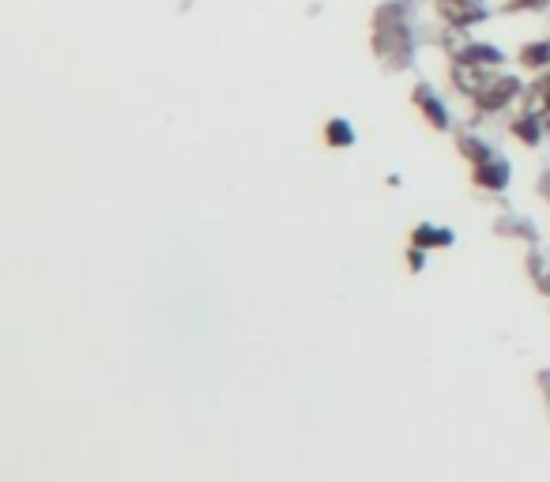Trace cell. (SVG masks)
<instances>
[{
    "mask_svg": "<svg viewBox=\"0 0 550 482\" xmlns=\"http://www.w3.org/2000/svg\"><path fill=\"white\" fill-rule=\"evenodd\" d=\"M373 54L381 64H388L392 72H404L415 57V38L408 19H392V23H373Z\"/></svg>",
    "mask_w": 550,
    "mask_h": 482,
    "instance_id": "6da1fadb",
    "label": "cell"
},
{
    "mask_svg": "<svg viewBox=\"0 0 550 482\" xmlns=\"http://www.w3.org/2000/svg\"><path fill=\"white\" fill-rule=\"evenodd\" d=\"M524 94V84L516 80V75H494V80L471 98L475 110L479 113H497V110H506L509 103H516V98Z\"/></svg>",
    "mask_w": 550,
    "mask_h": 482,
    "instance_id": "7a4b0ae2",
    "label": "cell"
},
{
    "mask_svg": "<svg viewBox=\"0 0 550 482\" xmlns=\"http://www.w3.org/2000/svg\"><path fill=\"white\" fill-rule=\"evenodd\" d=\"M437 12L453 31H467V27H475V23L486 19V8L479 5V0H471V5H464V0H437Z\"/></svg>",
    "mask_w": 550,
    "mask_h": 482,
    "instance_id": "3957f363",
    "label": "cell"
},
{
    "mask_svg": "<svg viewBox=\"0 0 550 482\" xmlns=\"http://www.w3.org/2000/svg\"><path fill=\"white\" fill-rule=\"evenodd\" d=\"M448 75H453V87L460 91V94H467V98H475L479 94L490 80H494V68H483V64H460V61H453V68H448Z\"/></svg>",
    "mask_w": 550,
    "mask_h": 482,
    "instance_id": "277c9868",
    "label": "cell"
},
{
    "mask_svg": "<svg viewBox=\"0 0 550 482\" xmlns=\"http://www.w3.org/2000/svg\"><path fill=\"white\" fill-rule=\"evenodd\" d=\"M411 103H415V110L427 117L437 133H445L448 129V110H445V103L437 98V91L430 87V84H418L415 91H411Z\"/></svg>",
    "mask_w": 550,
    "mask_h": 482,
    "instance_id": "5b68a950",
    "label": "cell"
},
{
    "mask_svg": "<svg viewBox=\"0 0 550 482\" xmlns=\"http://www.w3.org/2000/svg\"><path fill=\"white\" fill-rule=\"evenodd\" d=\"M453 61L460 64H483V68H502L506 64V54L490 42H460L453 49Z\"/></svg>",
    "mask_w": 550,
    "mask_h": 482,
    "instance_id": "8992f818",
    "label": "cell"
},
{
    "mask_svg": "<svg viewBox=\"0 0 550 482\" xmlns=\"http://www.w3.org/2000/svg\"><path fill=\"white\" fill-rule=\"evenodd\" d=\"M471 182L479 185V189H486V192H502V189L509 185V162L494 155L490 162H479V166H475Z\"/></svg>",
    "mask_w": 550,
    "mask_h": 482,
    "instance_id": "52a82bcc",
    "label": "cell"
},
{
    "mask_svg": "<svg viewBox=\"0 0 550 482\" xmlns=\"http://www.w3.org/2000/svg\"><path fill=\"white\" fill-rule=\"evenodd\" d=\"M509 133H513L524 147H539V143H543V117H535V113H520V117L509 124Z\"/></svg>",
    "mask_w": 550,
    "mask_h": 482,
    "instance_id": "ba28073f",
    "label": "cell"
},
{
    "mask_svg": "<svg viewBox=\"0 0 550 482\" xmlns=\"http://www.w3.org/2000/svg\"><path fill=\"white\" fill-rule=\"evenodd\" d=\"M516 61H520V68H528V72H546L550 68V42H528V45H520V54H516Z\"/></svg>",
    "mask_w": 550,
    "mask_h": 482,
    "instance_id": "9c48e42d",
    "label": "cell"
},
{
    "mask_svg": "<svg viewBox=\"0 0 550 482\" xmlns=\"http://www.w3.org/2000/svg\"><path fill=\"white\" fill-rule=\"evenodd\" d=\"M411 245L415 249H441V245H453V231H441V226L422 222L411 231Z\"/></svg>",
    "mask_w": 550,
    "mask_h": 482,
    "instance_id": "30bf717a",
    "label": "cell"
},
{
    "mask_svg": "<svg viewBox=\"0 0 550 482\" xmlns=\"http://www.w3.org/2000/svg\"><path fill=\"white\" fill-rule=\"evenodd\" d=\"M457 147H460V155H464L471 166L494 159V147H490L486 140H479V136H457Z\"/></svg>",
    "mask_w": 550,
    "mask_h": 482,
    "instance_id": "8fae6325",
    "label": "cell"
},
{
    "mask_svg": "<svg viewBox=\"0 0 550 482\" xmlns=\"http://www.w3.org/2000/svg\"><path fill=\"white\" fill-rule=\"evenodd\" d=\"M324 143H329V147H351V143H355V129H351V121L332 117L329 124H324Z\"/></svg>",
    "mask_w": 550,
    "mask_h": 482,
    "instance_id": "7c38bea8",
    "label": "cell"
},
{
    "mask_svg": "<svg viewBox=\"0 0 550 482\" xmlns=\"http://www.w3.org/2000/svg\"><path fill=\"white\" fill-rule=\"evenodd\" d=\"M546 5H550V0H509L506 12H539Z\"/></svg>",
    "mask_w": 550,
    "mask_h": 482,
    "instance_id": "4fadbf2b",
    "label": "cell"
},
{
    "mask_svg": "<svg viewBox=\"0 0 550 482\" xmlns=\"http://www.w3.org/2000/svg\"><path fill=\"white\" fill-rule=\"evenodd\" d=\"M408 268H411V271H422V268H427V249H415V245H411V252H408Z\"/></svg>",
    "mask_w": 550,
    "mask_h": 482,
    "instance_id": "5bb4252c",
    "label": "cell"
},
{
    "mask_svg": "<svg viewBox=\"0 0 550 482\" xmlns=\"http://www.w3.org/2000/svg\"><path fill=\"white\" fill-rule=\"evenodd\" d=\"M464 5H471V0H464Z\"/></svg>",
    "mask_w": 550,
    "mask_h": 482,
    "instance_id": "9a60e30c",
    "label": "cell"
}]
</instances>
